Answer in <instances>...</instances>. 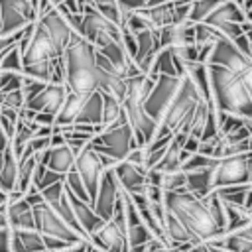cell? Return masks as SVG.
Listing matches in <instances>:
<instances>
[{
	"label": "cell",
	"mask_w": 252,
	"mask_h": 252,
	"mask_svg": "<svg viewBox=\"0 0 252 252\" xmlns=\"http://www.w3.org/2000/svg\"><path fill=\"white\" fill-rule=\"evenodd\" d=\"M250 185V183H248ZM248 185H230V187H220L215 189V193L219 195V199L226 205H234V207H244L246 201V193H248Z\"/></svg>",
	"instance_id": "32"
},
{
	"label": "cell",
	"mask_w": 252,
	"mask_h": 252,
	"mask_svg": "<svg viewBox=\"0 0 252 252\" xmlns=\"http://www.w3.org/2000/svg\"><path fill=\"white\" fill-rule=\"evenodd\" d=\"M244 24L246 22V12L238 6V4H234L232 0H222L213 12H211V16L203 22V24H209V26H213V28H217V26H220V24Z\"/></svg>",
	"instance_id": "21"
},
{
	"label": "cell",
	"mask_w": 252,
	"mask_h": 252,
	"mask_svg": "<svg viewBox=\"0 0 252 252\" xmlns=\"http://www.w3.org/2000/svg\"><path fill=\"white\" fill-rule=\"evenodd\" d=\"M45 87H47V83L37 81V79H30V77L24 75V79H22V93H24V96H26V102L32 100L35 94H39Z\"/></svg>",
	"instance_id": "43"
},
{
	"label": "cell",
	"mask_w": 252,
	"mask_h": 252,
	"mask_svg": "<svg viewBox=\"0 0 252 252\" xmlns=\"http://www.w3.org/2000/svg\"><path fill=\"white\" fill-rule=\"evenodd\" d=\"M116 4L120 6V10H126V12H138V10L146 8L148 0H116Z\"/></svg>",
	"instance_id": "47"
},
{
	"label": "cell",
	"mask_w": 252,
	"mask_h": 252,
	"mask_svg": "<svg viewBox=\"0 0 252 252\" xmlns=\"http://www.w3.org/2000/svg\"><path fill=\"white\" fill-rule=\"evenodd\" d=\"M126 87H128V79L96 51V91L110 94L122 102L126 96Z\"/></svg>",
	"instance_id": "12"
},
{
	"label": "cell",
	"mask_w": 252,
	"mask_h": 252,
	"mask_svg": "<svg viewBox=\"0 0 252 252\" xmlns=\"http://www.w3.org/2000/svg\"><path fill=\"white\" fill-rule=\"evenodd\" d=\"M89 94H77L73 91H67V96H65V102L61 106V110L57 112L55 116V124L53 126H59V128H65V126H71L77 122V116L85 104Z\"/></svg>",
	"instance_id": "23"
},
{
	"label": "cell",
	"mask_w": 252,
	"mask_h": 252,
	"mask_svg": "<svg viewBox=\"0 0 252 252\" xmlns=\"http://www.w3.org/2000/svg\"><path fill=\"white\" fill-rule=\"evenodd\" d=\"M158 75H169V77H179L177 69H175V63H173V57L167 49H161L152 65V71L148 77H152L154 81L158 79Z\"/></svg>",
	"instance_id": "30"
},
{
	"label": "cell",
	"mask_w": 252,
	"mask_h": 252,
	"mask_svg": "<svg viewBox=\"0 0 252 252\" xmlns=\"http://www.w3.org/2000/svg\"><path fill=\"white\" fill-rule=\"evenodd\" d=\"M45 252H47V250H45Z\"/></svg>",
	"instance_id": "61"
},
{
	"label": "cell",
	"mask_w": 252,
	"mask_h": 252,
	"mask_svg": "<svg viewBox=\"0 0 252 252\" xmlns=\"http://www.w3.org/2000/svg\"><path fill=\"white\" fill-rule=\"evenodd\" d=\"M37 165V156L26 158L22 161H18V183H16V191H20L22 195L30 189L32 181H33V171Z\"/></svg>",
	"instance_id": "28"
},
{
	"label": "cell",
	"mask_w": 252,
	"mask_h": 252,
	"mask_svg": "<svg viewBox=\"0 0 252 252\" xmlns=\"http://www.w3.org/2000/svg\"><path fill=\"white\" fill-rule=\"evenodd\" d=\"M12 234L18 238L24 252H45L43 236L35 228H32V230H12Z\"/></svg>",
	"instance_id": "29"
},
{
	"label": "cell",
	"mask_w": 252,
	"mask_h": 252,
	"mask_svg": "<svg viewBox=\"0 0 252 252\" xmlns=\"http://www.w3.org/2000/svg\"><path fill=\"white\" fill-rule=\"evenodd\" d=\"M22 69H24V59H22V53H20V49H18V45H16V47H12V49L4 55V59H2V63H0V71L22 73Z\"/></svg>",
	"instance_id": "41"
},
{
	"label": "cell",
	"mask_w": 252,
	"mask_h": 252,
	"mask_svg": "<svg viewBox=\"0 0 252 252\" xmlns=\"http://www.w3.org/2000/svg\"><path fill=\"white\" fill-rule=\"evenodd\" d=\"M2 93V108H14V110H22L26 106V96L22 93V89L18 91H0Z\"/></svg>",
	"instance_id": "42"
},
{
	"label": "cell",
	"mask_w": 252,
	"mask_h": 252,
	"mask_svg": "<svg viewBox=\"0 0 252 252\" xmlns=\"http://www.w3.org/2000/svg\"><path fill=\"white\" fill-rule=\"evenodd\" d=\"M89 246H91V242H79V244H73V246H69V248L61 250V252H87Z\"/></svg>",
	"instance_id": "53"
},
{
	"label": "cell",
	"mask_w": 252,
	"mask_h": 252,
	"mask_svg": "<svg viewBox=\"0 0 252 252\" xmlns=\"http://www.w3.org/2000/svg\"><path fill=\"white\" fill-rule=\"evenodd\" d=\"M203 98H201L199 91L195 89V85L187 77H181L179 91L173 96V100L169 102L163 116L159 118L154 138H165V136H173L175 132H179L183 128V124L191 118L193 110L197 108V104Z\"/></svg>",
	"instance_id": "4"
},
{
	"label": "cell",
	"mask_w": 252,
	"mask_h": 252,
	"mask_svg": "<svg viewBox=\"0 0 252 252\" xmlns=\"http://www.w3.org/2000/svg\"><path fill=\"white\" fill-rule=\"evenodd\" d=\"M6 213H8L10 230H32V228H35L33 209L30 207V203L24 197L18 199V201H6Z\"/></svg>",
	"instance_id": "20"
},
{
	"label": "cell",
	"mask_w": 252,
	"mask_h": 252,
	"mask_svg": "<svg viewBox=\"0 0 252 252\" xmlns=\"http://www.w3.org/2000/svg\"><path fill=\"white\" fill-rule=\"evenodd\" d=\"M65 191H67V189H65ZM67 197H69V203H71V207H73V213H75V217H77L81 228L87 232V236H89V240H91V236L104 224V220L94 213V209H93L89 203L81 201V199H79L77 195H73L71 191H67Z\"/></svg>",
	"instance_id": "19"
},
{
	"label": "cell",
	"mask_w": 252,
	"mask_h": 252,
	"mask_svg": "<svg viewBox=\"0 0 252 252\" xmlns=\"http://www.w3.org/2000/svg\"><path fill=\"white\" fill-rule=\"evenodd\" d=\"M240 77V81H242V85H244V89L248 91V94H250V98H252V63L238 75Z\"/></svg>",
	"instance_id": "51"
},
{
	"label": "cell",
	"mask_w": 252,
	"mask_h": 252,
	"mask_svg": "<svg viewBox=\"0 0 252 252\" xmlns=\"http://www.w3.org/2000/svg\"><path fill=\"white\" fill-rule=\"evenodd\" d=\"M207 69L211 83V98L217 112H226L252 120V98L244 89L240 77L220 65H207Z\"/></svg>",
	"instance_id": "2"
},
{
	"label": "cell",
	"mask_w": 252,
	"mask_h": 252,
	"mask_svg": "<svg viewBox=\"0 0 252 252\" xmlns=\"http://www.w3.org/2000/svg\"><path fill=\"white\" fill-rule=\"evenodd\" d=\"M93 6H94V10H96L102 18H106L110 24H114V26L120 28V22H122V10H120V6L116 4V0H106V2L93 4Z\"/></svg>",
	"instance_id": "38"
},
{
	"label": "cell",
	"mask_w": 252,
	"mask_h": 252,
	"mask_svg": "<svg viewBox=\"0 0 252 252\" xmlns=\"http://www.w3.org/2000/svg\"><path fill=\"white\" fill-rule=\"evenodd\" d=\"M77 4H79V6L83 8V6H87V4H91V2H89V0H77Z\"/></svg>",
	"instance_id": "58"
},
{
	"label": "cell",
	"mask_w": 252,
	"mask_h": 252,
	"mask_svg": "<svg viewBox=\"0 0 252 252\" xmlns=\"http://www.w3.org/2000/svg\"><path fill=\"white\" fill-rule=\"evenodd\" d=\"M65 96H67L65 85H47L39 94H35L32 100L26 102V108L33 112H45V114L57 116V112L65 102Z\"/></svg>",
	"instance_id": "17"
},
{
	"label": "cell",
	"mask_w": 252,
	"mask_h": 252,
	"mask_svg": "<svg viewBox=\"0 0 252 252\" xmlns=\"http://www.w3.org/2000/svg\"><path fill=\"white\" fill-rule=\"evenodd\" d=\"M83 37L94 45V49H100L108 41L120 39V28L102 18L93 4H87L83 6Z\"/></svg>",
	"instance_id": "8"
},
{
	"label": "cell",
	"mask_w": 252,
	"mask_h": 252,
	"mask_svg": "<svg viewBox=\"0 0 252 252\" xmlns=\"http://www.w3.org/2000/svg\"><path fill=\"white\" fill-rule=\"evenodd\" d=\"M91 146H93V150L96 154L110 156L116 161L126 159V156L134 148H138L134 132H132V126H130V122L126 118V112L120 116V120H116L114 124L106 126L98 136H94Z\"/></svg>",
	"instance_id": "5"
},
{
	"label": "cell",
	"mask_w": 252,
	"mask_h": 252,
	"mask_svg": "<svg viewBox=\"0 0 252 252\" xmlns=\"http://www.w3.org/2000/svg\"><path fill=\"white\" fill-rule=\"evenodd\" d=\"M148 246L150 244H140V246H132L128 252H148Z\"/></svg>",
	"instance_id": "56"
},
{
	"label": "cell",
	"mask_w": 252,
	"mask_h": 252,
	"mask_svg": "<svg viewBox=\"0 0 252 252\" xmlns=\"http://www.w3.org/2000/svg\"><path fill=\"white\" fill-rule=\"evenodd\" d=\"M163 230H165V236H167V240L173 248H177L181 244H187V242L197 244L193 240V236L187 232V228L181 224V220L173 213H169L167 209H165V217H163Z\"/></svg>",
	"instance_id": "25"
},
{
	"label": "cell",
	"mask_w": 252,
	"mask_h": 252,
	"mask_svg": "<svg viewBox=\"0 0 252 252\" xmlns=\"http://www.w3.org/2000/svg\"><path fill=\"white\" fill-rule=\"evenodd\" d=\"M154 240L152 232L146 228L144 222L136 224V226H128V246H140V244H150Z\"/></svg>",
	"instance_id": "40"
},
{
	"label": "cell",
	"mask_w": 252,
	"mask_h": 252,
	"mask_svg": "<svg viewBox=\"0 0 252 252\" xmlns=\"http://www.w3.org/2000/svg\"><path fill=\"white\" fill-rule=\"evenodd\" d=\"M185 181H187V173L183 169H175V171H169V173H161L159 187L163 189V193L183 191L185 189Z\"/></svg>",
	"instance_id": "36"
},
{
	"label": "cell",
	"mask_w": 252,
	"mask_h": 252,
	"mask_svg": "<svg viewBox=\"0 0 252 252\" xmlns=\"http://www.w3.org/2000/svg\"><path fill=\"white\" fill-rule=\"evenodd\" d=\"M75 169L79 171L83 183H85V189L91 197V207L94 203V197H96V191H98V185H100V177L104 173V167L100 163V158L98 154L93 150L91 142L77 154V159H75Z\"/></svg>",
	"instance_id": "11"
},
{
	"label": "cell",
	"mask_w": 252,
	"mask_h": 252,
	"mask_svg": "<svg viewBox=\"0 0 252 252\" xmlns=\"http://www.w3.org/2000/svg\"><path fill=\"white\" fill-rule=\"evenodd\" d=\"M215 163H217L215 158H209V156H203V154H193V156H189V158L183 161L181 169H183L185 173H189V171H199V169L213 167Z\"/></svg>",
	"instance_id": "39"
},
{
	"label": "cell",
	"mask_w": 252,
	"mask_h": 252,
	"mask_svg": "<svg viewBox=\"0 0 252 252\" xmlns=\"http://www.w3.org/2000/svg\"><path fill=\"white\" fill-rule=\"evenodd\" d=\"M65 87L77 94L96 91V49L85 37L73 35L65 53Z\"/></svg>",
	"instance_id": "3"
},
{
	"label": "cell",
	"mask_w": 252,
	"mask_h": 252,
	"mask_svg": "<svg viewBox=\"0 0 252 252\" xmlns=\"http://www.w3.org/2000/svg\"><path fill=\"white\" fill-rule=\"evenodd\" d=\"M33 209V220H35V230L43 236H53V238H59V240H65V242H71V244H79V242H85L67 222H63L55 211L47 205V203H39Z\"/></svg>",
	"instance_id": "9"
},
{
	"label": "cell",
	"mask_w": 252,
	"mask_h": 252,
	"mask_svg": "<svg viewBox=\"0 0 252 252\" xmlns=\"http://www.w3.org/2000/svg\"><path fill=\"white\" fill-rule=\"evenodd\" d=\"M37 20H39V24L45 28V32L49 33V37H51V41L55 43L57 51L63 55L65 49H67V45H69V41H71V37L75 35V32L71 30V26H69L67 20L63 18V14H61L59 10H55V8H51L49 12L41 14Z\"/></svg>",
	"instance_id": "16"
},
{
	"label": "cell",
	"mask_w": 252,
	"mask_h": 252,
	"mask_svg": "<svg viewBox=\"0 0 252 252\" xmlns=\"http://www.w3.org/2000/svg\"><path fill=\"white\" fill-rule=\"evenodd\" d=\"M91 244L102 252H128V226L126 217L122 209V201L118 197L114 215L110 220H104V224L91 236Z\"/></svg>",
	"instance_id": "6"
},
{
	"label": "cell",
	"mask_w": 252,
	"mask_h": 252,
	"mask_svg": "<svg viewBox=\"0 0 252 252\" xmlns=\"http://www.w3.org/2000/svg\"><path fill=\"white\" fill-rule=\"evenodd\" d=\"M183 152H187V154H197V152H199V140L187 136V140H185V144H183Z\"/></svg>",
	"instance_id": "52"
},
{
	"label": "cell",
	"mask_w": 252,
	"mask_h": 252,
	"mask_svg": "<svg viewBox=\"0 0 252 252\" xmlns=\"http://www.w3.org/2000/svg\"><path fill=\"white\" fill-rule=\"evenodd\" d=\"M16 120H12V118H8V116H4V114H0V126H2V130L6 132V136L10 138V142H12V138H14V132H16Z\"/></svg>",
	"instance_id": "50"
},
{
	"label": "cell",
	"mask_w": 252,
	"mask_h": 252,
	"mask_svg": "<svg viewBox=\"0 0 252 252\" xmlns=\"http://www.w3.org/2000/svg\"><path fill=\"white\" fill-rule=\"evenodd\" d=\"M124 114V108H122V102L116 100L114 96L110 94H104L102 93V126H110L114 124L116 120H120V116Z\"/></svg>",
	"instance_id": "33"
},
{
	"label": "cell",
	"mask_w": 252,
	"mask_h": 252,
	"mask_svg": "<svg viewBox=\"0 0 252 252\" xmlns=\"http://www.w3.org/2000/svg\"><path fill=\"white\" fill-rule=\"evenodd\" d=\"M213 167L199 169V171H189L187 181H185V189L189 193H193L195 197H201V199L207 197L213 191Z\"/></svg>",
	"instance_id": "26"
},
{
	"label": "cell",
	"mask_w": 252,
	"mask_h": 252,
	"mask_svg": "<svg viewBox=\"0 0 252 252\" xmlns=\"http://www.w3.org/2000/svg\"><path fill=\"white\" fill-rule=\"evenodd\" d=\"M252 63L250 57H246L230 39L222 37L220 41L215 43L211 55H209V63L207 65H220V67H226L228 71L240 75L248 65Z\"/></svg>",
	"instance_id": "14"
},
{
	"label": "cell",
	"mask_w": 252,
	"mask_h": 252,
	"mask_svg": "<svg viewBox=\"0 0 252 252\" xmlns=\"http://www.w3.org/2000/svg\"><path fill=\"white\" fill-rule=\"evenodd\" d=\"M252 181V152L217 159L213 167V191L230 185H248Z\"/></svg>",
	"instance_id": "7"
},
{
	"label": "cell",
	"mask_w": 252,
	"mask_h": 252,
	"mask_svg": "<svg viewBox=\"0 0 252 252\" xmlns=\"http://www.w3.org/2000/svg\"><path fill=\"white\" fill-rule=\"evenodd\" d=\"M39 193H41L43 203H47V205L59 201V199L65 195V179H63V181H57V183H53V185H49V187H45V189L39 191Z\"/></svg>",
	"instance_id": "44"
},
{
	"label": "cell",
	"mask_w": 252,
	"mask_h": 252,
	"mask_svg": "<svg viewBox=\"0 0 252 252\" xmlns=\"http://www.w3.org/2000/svg\"><path fill=\"white\" fill-rule=\"evenodd\" d=\"M220 2H222V0H193L187 22H191V24H201V22H205V20L211 16V12H213Z\"/></svg>",
	"instance_id": "34"
},
{
	"label": "cell",
	"mask_w": 252,
	"mask_h": 252,
	"mask_svg": "<svg viewBox=\"0 0 252 252\" xmlns=\"http://www.w3.org/2000/svg\"><path fill=\"white\" fill-rule=\"evenodd\" d=\"M207 244V250L209 252H228L226 248H220V246H213V244H209V242H205Z\"/></svg>",
	"instance_id": "57"
},
{
	"label": "cell",
	"mask_w": 252,
	"mask_h": 252,
	"mask_svg": "<svg viewBox=\"0 0 252 252\" xmlns=\"http://www.w3.org/2000/svg\"><path fill=\"white\" fill-rule=\"evenodd\" d=\"M61 57V53L57 51L55 43L51 41L49 33L45 32V28L39 24V20L33 26V35H32V43L28 45V49L24 51L22 59L24 65H32V63H39V61H53Z\"/></svg>",
	"instance_id": "15"
},
{
	"label": "cell",
	"mask_w": 252,
	"mask_h": 252,
	"mask_svg": "<svg viewBox=\"0 0 252 252\" xmlns=\"http://www.w3.org/2000/svg\"><path fill=\"white\" fill-rule=\"evenodd\" d=\"M116 179H118V185L122 191H126L128 195H144L146 189H148V181H146V171L134 167L132 163H128L126 159L118 161L114 167H112Z\"/></svg>",
	"instance_id": "18"
},
{
	"label": "cell",
	"mask_w": 252,
	"mask_h": 252,
	"mask_svg": "<svg viewBox=\"0 0 252 252\" xmlns=\"http://www.w3.org/2000/svg\"><path fill=\"white\" fill-rule=\"evenodd\" d=\"M246 22H252V10L246 12Z\"/></svg>",
	"instance_id": "59"
},
{
	"label": "cell",
	"mask_w": 252,
	"mask_h": 252,
	"mask_svg": "<svg viewBox=\"0 0 252 252\" xmlns=\"http://www.w3.org/2000/svg\"><path fill=\"white\" fill-rule=\"evenodd\" d=\"M65 189L71 191L73 195H77L81 201H85V203L91 205V197H89V193L85 189V183H83V179H81V175H79V171L75 167L65 175Z\"/></svg>",
	"instance_id": "37"
},
{
	"label": "cell",
	"mask_w": 252,
	"mask_h": 252,
	"mask_svg": "<svg viewBox=\"0 0 252 252\" xmlns=\"http://www.w3.org/2000/svg\"><path fill=\"white\" fill-rule=\"evenodd\" d=\"M75 124H89V126L102 124V93L100 91H93L87 96Z\"/></svg>",
	"instance_id": "24"
},
{
	"label": "cell",
	"mask_w": 252,
	"mask_h": 252,
	"mask_svg": "<svg viewBox=\"0 0 252 252\" xmlns=\"http://www.w3.org/2000/svg\"><path fill=\"white\" fill-rule=\"evenodd\" d=\"M65 179V175H61V173H55V171H51V169H45L32 185H35L39 191H43L45 187H49V185H53V183H57V181H63Z\"/></svg>",
	"instance_id": "45"
},
{
	"label": "cell",
	"mask_w": 252,
	"mask_h": 252,
	"mask_svg": "<svg viewBox=\"0 0 252 252\" xmlns=\"http://www.w3.org/2000/svg\"><path fill=\"white\" fill-rule=\"evenodd\" d=\"M8 226V213H6V203H0V228Z\"/></svg>",
	"instance_id": "55"
},
{
	"label": "cell",
	"mask_w": 252,
	"mask_h": 252,
	"mask_svg": "<svg viewBox=\"0 0 252 252\" xmlns=\"http://www.w3.org/2000/svg\"><path fill=\"white\" fill-rule=\"evenodd\" d=\"M75 159H77V154L69 148V144H63V146L47 150V163L45 165H47V169H51L55 173L67 175L75 167Z\"/></svg>",
	"instance_id": "22"
},
{
	"label": "cell",
	"mask_w": 252,
	"mask_h": 252,
	"mask_svg": "<svg viewBox=\"0 0 252 252\" xmlns=\"http://www.w3.org/2000/svg\"><path fill=\"white\" fill-rule=\"evenodd\" d=\"M118 197H120L118 179H116L112 169H104V173L100 177V185H98L96 197H94V203H93L94 213L102 220H110L112 215H114V207H116Z\"/></svg>",
	"instance_id": "13"
},
{
	"label": "cell",
	"mask_w": 252,
	"mask_h": 252,
	"mask_svg": "<svg viewBox=\"0 0 252 252\" xmlns=\"http://www.w3.org/2000/svg\"><path fill=\"white\" fill-rule=\"evenodd\" d=\"M0 8H6V10H12L14 14H20L32 24L37 22V18H39L37 10L33 8V4L30 0H0Z\"/></svg>",
	"instance_id": "35"
},
{
	"label": "cell",
	"mask_w": 252,
	"mask_h": 252,
	"mask_svg": "<svg viewBox=\"0 0 252 252\" xmlns=\"http://www.w3.org/2000/svg\"><path fill=\"white\" fill-rule=\"evenodd\" d=\"M181 85V77H169V75H158L150 94L146 96L144 102V110L156 120L159 122V118L163 116V112L167 110L169 102L173 100V96L177 94Z\"/></svg>",
	"instance_id": "10"
},
{
	"label": "cell",
	"mask_w": 252,
	"mask_h": 252,
	"mask_svg": "<svg viewBox=\"0 0 252 252\" xmlns=\"http://www.w3.org/2000/svg\"><path fill=\"white\" fill-rule=\"evenodd\" d=\"M22 35H24V30H22V32H16V33H12V35H0V63H2L4 55H6L12 47H16V45L20 43Z\"/></svg>",
	"instance_id": "46"
},
{
	"label": "cell",
	"mask_w": 252,
	"mask_h": 252,
	"mask_svg": "<svg viewBox=\"0 0 252 252\" xmlns=\"http://www.w3.org/2000/svg\"><path fill=\"white\" fill-rule=\"evenodd\" d=\"M0 252H12V230H10V226L0 228Z\"/></svg>",
	"instance_id": "48"
},
{
	"label": "cell",
	"mask_w": 252,
	"mask_h": 252,
	"mask_svg": "<svg viewBox=\"0 0 252 252\" xmlns=\"http://www.w3.org/2000/svg\"><path fill=\"white\" fill-rule=\"evenodd\" d=\"M193 39H195V45L197 47H215V43L222 39V33L217 28L201 22V24H195V35H193Z\"/></svg>",
	"instance_id": "31"
},
{
	"label": "cell",
	"mask_w": 252,
	"mask_h": 252,
	"mask_svg": "<svg viewBox=\"0 0 252 252\" xmlns=\"http://www.w3.org/2000/svg\"><path fill=\"white\" fill-rule=\"evenodd\" d=\"M2 163H4V154L0 152V171H2Z\"/></svg>",
	"instance_id": "60"
},
{
	"label": "cell",
	"mask_w": 252,
	"mask_h": 252,
	"mask_svg": "<svg viewBox=\"0 0 252 252\" xmlns=\"http://www.w3.org/2000/svg\"><path fill=\"white\" fill-rule=\"evenodd\" d=\"M8 148H10V138L6 136V132H4V130H2V126H0V152L4 154Z\"/></svg>",
	"instance_id": "54"
},
{
	"label": "cell",
	"mask_w": 252,
	"mask_h": 252,
	"mask_svg": "<svg viewBox=\"0 0 252 252\" xmlns=\"http://www.w3.org/2000/svg\"><path fill=\"white\" fill-rule=\"evenodd\" d=\"M163 203H165V209L181 220V224L187 228V232L193 236L197 244L215 240L222 234L207 201L201 197H195L187 189L163 193Z\"/></svg>",
	"instance_id": "1"
},
{
	"label": "cell",
	"mask_w": 252,
	"mask_h": 252,
	"mask_svg": "<svg viewBox=\"0 0 252 252\" xmlns=\"http://www.w3.org/2000/svg\"><path fill=\"white\" fill-rule=\"evenodd\" d=\"M16 183H18V158L12 152V148H8L4 152V163L0 171V191L8 195L16 189Z\"/></svg>",
	"instance_id": "27"
},
{
	"label": "cell",
	"mask_w": 252,
	"mask_h": 252,
	"mask_svg": "<svg viewBox=\"0 0 252 252\" xmlns=\"http://www.w3.org/2000/svg\"><path fill=\"white\" fill-rule=\"evenodd\" d=\"M24 199L30 203V207H35V205L43 203V199H41V193H39V189H37L35 185H30V189L24 193Z\"/></svg>",
	"instance_id": "49"
}]
</instances>
